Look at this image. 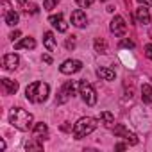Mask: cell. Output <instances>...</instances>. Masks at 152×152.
<instances>
[{
	"mask_svg": "<svg viewBox=\"0 0 152 152\" xmlns=\"http://www.w3.org/2000/svg\"><path fill=\"white\" fill-rule=\"evenodd\" d=\"M97 125H99V124H97L95 118H90V116L81 118L77 124H75V127H73V138H75V140H81V138L91 134V132L97 129Z\"/></svg>",
	"mask_w": 152,
	"mask_h": 152,
	"instance_id": "3957f363",
	"label": "cell"
},
{
	"mask_svg": "<svg viewBox=\"0 0 152 152\" xmlns=\"http://www.w3.org/2000/svg\"><path fill=\"white\" fill-rule=\"evenodd\" d=\"M72 23H73L75 27H84V25L88 23L86 13H84V11H81V9H75V11L72 13Z\"/></svg>",
	"mask_w": 152,
	"mask_h": 152,
	"instance_id": "9c48e42d",
	"label": "cell"
},
{
	"mask_svg": "<svg viewBox=\"0 0 152 152\" xmlns=\"http://www.w3.org/2000/svg\"><path fill=\"white\" fill-rule=\"evenodd\" d=\"M2 86L6 90V95H15L18 91V83L16 81H11V79H2Z\"/></svg>",
	"mask_w": 152,
	"mask_h": 152,
	"instance_id": "4fadbf2b",
	"label": "cell"
},
{
	"mask_svg": "<svg viewBox=\"0 0 152 152\" xmlns=\"http://www.w3.org/2000/svg\"><path fill=\"white\" fill-rule=\"evenodd\" d=\"M138 2H140L141 6H148V7H152V0H138Z\"/></svg>",
	"mask_w": 152,
	"mask_h": 152,
	"instance_id": "f1b7e54d",
	"label": "cell"
},
{
	"mask_svg": "<svg viewBox=\"0 0 152 152\" xmlns=\"http://www.w3.org/2000/svg\"><path fill=\"white\" fill-rule=\"evenodd\" d=\"M95 50H97L99 54H106V52H107V43H106L104 38H97V39H95Z\"/></svg>",
	"mask_w": 152,
	"mask_h": 152,
	"instance_id": "d6986e66",
	"label": "cell"
},
{
	"mask_svg": "<svg viewBox=\"0 0 152 152\" xmlns=\"http://www.w3.org/2000/svg\"><path fill=\"white\" fill-rule=\"evenodd\" d=\"M48 84L47 83H41V81H34L27 86L25 90V97L29 102H34V104H39V102H45L48 99Z\"/></svg>",
	"mask_w": 152,
	"mask_h": 152,
	"instance_id": "6da1fadb",
	"label": "cell"
},
{
	"mask_svg": "<svg viewBox=\"0 0 152 152\" xmlns=\"http://www.w3.org/2000/svg\"><path fill=\"white\" fill-rule=\"evenodd\" d=\"M73 93H75L73 83H72V81H66V83L63 84V88L59 90L57 97H56V104H64L66 100H70V99L73 97Z\"/></svg>",
	"mask_w": 152,
	"mask_h": 152,
	"instance_id": "5b68a950",
	"label": "cell"
},
{
	"mask_svg": "<svg viewBox=\"0 0 152 152\" xmlns=\"http://www.w3.org/2000/svg\"><path fill=\"white\" fill-rule=\"evenodd\" d=\"M113 134H115V136H124V140H125L129 145H138V136L132 134V132H129L122 124H118V125L113 129Z\"/></svg>",
	"mask_w": 152,
	"mask_h": 152,
	"instance_id": "8992f818",
	"label": "cell"
},
{
	"mask_svg": "<svg viewBox=\"0 0 152 152\" xmlns=\"http://www.w3.org/2000/svg\"><path fill=\"white\" fill-rule=\"evenodd\" d=\"M43 61H45L47 64H52V57H50V56H43Z\"/></svg>",
	"mask_w": 152,
	"mask_h": 152,
	"instance_id": "1f68e13d",
	"label": "cell"
},
{
	"mask_svg": "<svg viewBox=\"0 0 152 152\" xmlns=\"http://www.w3.org/2000/svg\"><path fill=\"white\" fill-rule=\"evenodd\" d=\"M64 47H66L68 50H73V48H75V39H66V41H64Z\"/></svg>",
	"mask_w": 152,
	"mask_h": 152,
	"instance_id": "484cf974",
	"label": "cell"
},
{
	"mask_svg": "<svg viewBox=\"0 0 152 152\" xmlns=\"http://www.w3.org/2000/svg\"><path fill=\"white\" fill-rule=\"evenodd\" d=\"M145 56H147L148 59H152V45H150V43L145 45Z\"/></svg>",
	"mask_w": 152,
	"mask_h": 152,
	"instance_id": "83f0119b",
	"label": "cell"
},
{
	"mask_svg": "<svg viewBox=\"0 0 152 152\" xmlns=\"http://www.w3.org/2000/svg\"><path fill=\"white\" fill-rule=\"evenodd\" d=\"M56 4H57L56 0H45V2H43V7H45L47 11H52V9L56 7Z\"/></svg>",
	"mask_w": 152,
	"mask_h": 152,
	"instance_id": "603a6c76",
	"label": "cell"
},
{
	"mask_svg": "<svg viewBox=\"0 0 152 152\" xmlns=\"http://www.w3.org/2000/svg\"><path fill=\"white\" fill-rule=\"evenodd\" d=\"M75 2H77L81 7H90L93 4V0H75Z\"/></svg>",
	"mask_w": 152,
	"mask_h": 152,
	"instance_id": "d4e9b609",
	"label": "cell"
},
{
	"mask_svg": "<svg viewBox=\"0 0 152 152\" xmlns=\"http://www.w3.org/2000/svg\"><path fill=\"white\" fill-rule=\"evenodd\" d=\"M36 47V41L32 38H23L20 43L15 45V50H22V48H34Z\"/></svg>",
	"mask_w": 152,
	"mask_h": 152,
	"instance_id": "e0dca14e",
	"label": "cell"
},
{
	"mask_svg": "<svg viewBox=\"0 0 152 152\" xmlns=\"http://www.w3.org/2000/svg\"><path fill=\"white\" fill-rule=\"evenodd\" d=\"M48 22H50V23H52L59 32H66V31H68V25L64 23V20H63V15H61V13L52 15V16L48 18Z\"/></svg>",
	"mask_w": 152,
	"mask_h": 152,
	"instance_id": "30bf717a",
	"label": "cell"
},
{
	"mask_svg": "<svg viewBox=\"0 0 152 152\" xmlns=\"http://www.w3.org/2000/svg\"><path fill=\"white\" fill-rule=\"evenodd\" d=\"M18 36H20V31H13V32L9 34V38H11V39H16Z\"/></svg>",
	"mask_w": 152,
	"mask_h": 152,
	"instance_id": "f546056e",
	"label": "cell"
},
{
	"mask_svg": "<svg viewBox=\"0 0 152 152\" xmlns=\"http://www.w3.org/2000/svg\"><path fill=\"white\" fill-rule=\"evenodd\" d=\"M100 122H102L106 127H111V125L115 124V116H113L109 111H102V113H100Z\"/></svg>",
	"mask_w": 152,
	"mask_h": 152,
	"instance_id": "ac0fdd59",
	"label": "cell"
},
{
	"mask_svg": "<svg viewBox=\"0 0 152 152\" xmlns=\"http://www.w3.org/2000/svg\"><path fill=\"white\" fill-rule=\"evenodd\" d=\"M9 122H11V125H15L20 131H29L32 125V115L22 107H15L9 113Z\"/></svg>",
	"mask_w": 152,
	"mask_h": 152,
	"instance_id": "7a4b0ae2",
	"label": "cell"
},
{
	"mask_svg": "<svg viewBox=\"0 0 152 152\" xmlns=\"http://www.w3.org/2000/svg\"><path fill=\"white\" fill-rule=\"evenodd\" d=\"M136 16H138V22H140L141 25H148V23H150V15H148L147 6L138 7V9H136Z\"/></svg>",
	"mask_w": 152,
	"mask_h": 152,
	"instance_id": "7c38bea8",
	"label": "cell"
},
{
	"mask_svg": "<svg viewBox=\"0 0 152 152\" xmlns=\"http://www.w3.org/2000/svg\"><path fill=\"white\" fill-rule=\"evenodd\" d=\"M79 91H81V95H83V99H84V102L88 106H95L97 104V93H95V88L90 83L81 81L79 83Z\"/></svg>",
	"mask_w": 152,
	"mask_h": 152,
	"instance_id": "277c9868",
	"label": "cell"
},
{
	"mask_svg": "<svg viewBox=\"0 0 152 152\" xmlns=\"http://www.w3.org/2000/svg\"><path fill=\"white\" fill-rule=\"evenodd\" d=\"M18 63H20V59H18L16 54H6L2 57V64H4L6 70H15L18 66Z\"/></svg>",
	"mask_w": 152,
	"mask_h": 152,
	"instance_id": "8fae6325",
	"label": "cell"
},
{
	"mask_svg": "<svg viewBox=\"0 0 152 152\" xmlns=\"http://www.w3.org/2000/svg\"><path fill=\"white\" fill-rule=\"evenodd\" d=\"M34 132H36V134H45V132H47V124H43V122L36 124V125H34Z\"/></svg>",
	"mask_w": 152,
	"mask_h": 152,
	"instance_id": "7402d4cb",
	"label": "cell"
},
{
	"mask_svg": "<svg viewBox=\"0 0 152 152\" xmlns=\"http://www.w3.org/2000/svg\"><path fill=\"white\" fill-rule=\"evenodd\" d=\"M111 32H113L115 36H124V34L127 32V25H125V20H124L120 15H116V16L111 20Z\"/></svg>",
	"mask_w": 152,
	"mask_h": 152,
	"instance_id": "ba28073f",
	"label": "cell"
},
{
	"mask_svg": "<svg viewBox=\"0 0 152 152\" xmlns=\"http://www.w3.org/2000/svg\"><path fill=\"white\" fill-rule=\"evenodd\" d=\"M141 100L145 104H152V86L150 84H141Z\"/></svg>",
	"mask_w": 152,
	"mask_h": 152,
	"instance_id": "9a60e30c",
	"label": "cell"
},
{
	"mask_svg": "<svg viewBox=\"0 0 152 152\" xmlns=\"http://www.w3.org/2000/svg\"><path fill=\"white\" fill-rule=\"evenodd\" d=\"M6 23H7V25H16V23H18V13L9 11V13L6 15Z\"/></svg>",
	"mask_w": 152,
	"mask_h": 152,
	"instance_id": "ffe728a7",
	"label": "cell"
},
{
	"mask_svg": "<svg viewBox=\"0 0 152 152\" xmlns=\"http://www.w3.org/2000/svg\"><path fill=\"white\" fill-rule=\"evenodd\" d=\"M115 148L116 150H124V148H127V145L125 143H118V145H115Z\"/></svg>",
	"mask_w": 152,
	"mask_h": 152,
	"instance_id": "4dcf8cb0",
	"label": "cell"
},
{
	"mask_svg": "<svg viewBox=\"0 0 152 152\" xmlns=\"http://www.w3.org/2000/svg\"><path fill=\"white\" fill-rule=\"evenodd\" d=\"M81 68H83V63H81V61H77V59H68V61H64V63L59 66L61 73H64V75L75 73V72H79Z\"/></svg>",
	"mask_w": 152,
	"mask_h": 152,
	"instance_id": "52a82bcc",
	"label": "cell"
},
{
	"mask_svg": "<svg viewBox=\"0 0 152 152\" xmlns=\"http://www.w3.org/2000/svg\"><path fill=\"white\" fill-rule=\"evenodd\" d=\"M120 45L125 47V48H134V41H132V39H122Z\"/></svg>",
	"mask_w": 152,
	"mask_h": 152,
	"instance_id": "cb8c5ba5",
	"label": "cell"
},
{
	"mask_svg": "<svg viewBox=\"0 0 152 152\" xmlns=\"http://www.w3.org/2000/svg\"><path fill=\"white\" fill-rule=\"evenodd\" d=\"M43 45L47 47V50L48 52H54L56 50V41H54V34L48 31V32H45V38H43Z\"/></svg>",
	"mask_w": 152,
	"mask_h": 152,
	"instance_id": "2e32d148",
	"label": "cell"
},
{
	"mask_svg": "<svg viewBox=\"0 0 152 152\" xmlns=\"http://www.w3.org/2000/svg\"><path fill=\"white\" fill-rule=\"evenodd\" d=\"M97 75H99L100 79H104V81H115V77H116V73H115L113 70L104 68V66H100V68L97 70Z\"/></svg>",
	"mask_w": 152,
	"mask_h": 152,
	"instance_id": "5bb4252c",
	"label": "cell"
},
{
	"mask_svg": "<svg viewBox=\"0 0 152 152\" xmlns=\"http://www.w3.org/2000/svg\"><path fill=\"white\" fill-rule=\"evenodd\" d=\"M25 11H27V13H31V15H38V11H39V9H38V6H34V4H32L31 7L27 6V9H25Z\"/></svg>",
	"mask_w": 152,
	"mask_h": 152,
	"instance_id": "4316f807",
	"label": "cell"
},
{
	"mask_svg": "<svg viewBox=\"0 0 152 152\" xmlns=\"http://www.w3.org/2000/svg\"><path fill=\"white\" fill-rule=\"evenodd\" d=\"M27 150H43V143L39 141V138L29 141V143H27Z\"/></svg>",
	"mask_w": 152,
	"mask_h": 152,
	"instance_id": "44dd1931",
	"label": "cell"
},
{
	"mask_svg": "<svg viewBox=\"0 0 152 152\" xmlns=\"http://www.w3.org/2000/svg\"><path fill=\"white\" fill-rule=\"evenodd\" d=\"M102 2H107V0H102Z\"/></svg>",
	"mask_w": 152,
	"mask_h": 152,
	"instance_id": "d6a6232c",
	"label": "cell"
}]
</instances>
